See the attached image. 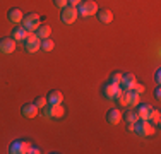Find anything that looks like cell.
Instances as JSON below:
<instances>
[{
    "instance_id": "cell-1",
    "label": "cell",
    "mask_w": 161,
    "mask_h": 154,
    "mask_svg": "<svg viewBox=\"0 0 161 154\" xmlns=\"http://www.w3.org/2000/svg\"><path fill=\"white\" fill-rule=\"evenodd\" d=\"M21 24H22V28L28 31V33H34V31L38 29V26L41 24V19H40V15H38L36 12H29V14H24Z\"/></svg>"
},
{
    "instance_id": "cell-2",
    "label": "cell",
    "mask_w": 161,
    "mask_h": 154,
    "mask_svg": "<svg viewBox=\"0 0 161 154\" xmlns=\"http://www.w3.org/2000/svg\"><path fill=\"white\" fill-rule=\"evenodd\" d=\"M99 7L96 5L94 0H82L77 5V14L80 17H91V15H96Z\"/></svg>"
},
{
    "instance_id": "cell-3",
    "label": "cell",
    "mask_w": 161,
    "mask_h": 154,
    "mask_svg": "<svg viewBox=\"0 0 161 154\" xmlns=\"http://www.w3.org/2000/svg\"><path fill=\"white\" fill-rule=\"evenodd\" d=\"M77 15H79V14H77V7L67 3V5L62 9V12H60V19H62L64 24H72V22H75Z\"/></svg>"
},
{
    "instance_id": "cell-4",
    "label": "cell",
    "mask_w": 161,
    "mask_h": 154,
    "mask_svg": "<svg viewBox=\"0 0 161 154\" xmlns=\"http://www.w3.org/2000/svg\"><path fill=\"white\" fill-rule=\"evenodd\" d=\"M124 92V89H122V86H115V84H112L108 80V82L105 84V86L101 87V94L105 96L106 99H117L118 96Z\"/></svg>"
},
{
    "instance_id": "cell-5",
    "label": "cell",
    "mask_w": 161,
    "mask_h": 154,
    "mask_svg": "<svg viewBox=\"0 0 161 154\" xmlns=\"http://www.w3.org/2000/svg\"><path fill=\"white\" fill-rule=\"evenodd\" d=\"M136 132L141 137H151L154 134V125L149 120H137L136 122Z\"/></svg>"
},
{
    "instance_id": "cell-6",
    "label": "cell",
    "mask_w": 161,
    "mask_h": 154,
    "mask_svg": "<svg viewBox=\"0 0 161 154\" xmlns=\"http://www.w3.org/2000/svg\"><path fill=\"white\" fill-rule=\"evenodd\" d=\"M40 43L41 40L36 36V33H28V36L24 40V50L28 53H36L40 52Z\"/></svg>"
},
{
    "instance_id": "cell-7",
    "label": "cell",
    "mask_w": 161,
    "mask_h": 154,
    "mask_svg": "<svg viewBox=\"0 0 161 154\" xmlns=\"http://www.w3.org/2000/svg\"><path fill=\"white\" fill-rule=\"evenodd\" d=\"M16 43H17V41L14 40L12 36L0 38V53H3V55H10V53H14V50H16Z\"/></svg>"
},
{
    "instance_id": "cell-8",
    "label": "cell",
    "mask_w": 161,
    "mask_h": 154,
    "mask_svg": "<svg viewBox=\"0 0 161 154\" xmlns=\"http://www.w3.org/2000/svg\"><path fill=\"white\" fill-rule=\"evenodd\" d=\"M43 113L48 118H62L65 115V110L62 105H48L43 108Z\"/></svg>"
},
{
    "instance_id": "cell-9",
    "label": "cell",
    "mask_w": 161,
    "mask_h": 154,
    "mask_svg": "<svg viewBox=\"0 0 161 154\" xmlns=\"http://www.w3.org/2000/svg\"><path fill=\"white\" fill-rule=\"evenodd\" d=\"M29 142H26V140H14V142H10V146H9V152L10 154H28L29 151Z\"/></svg>"
},
{
    "instance_id": "cell-10",
    "label": "cell",
    "mask_w": 161,
    "mask_h": 154,
    "mask_svg": "<svg viewBox=\"0 0 161 154\" xmlns=\"http://www.w3.org/2000/svg\"><path fill=\"white\" fill-rule=\"evenodd\" d=\"M105 118L110 125H118V123L122 122V111L118 110V108H110V110L106 111Z\"/></svg>"
},
{
    "instance_id": "cell-11",
    "label": "cell",
    "mask_w": 161,
    "mask_h": 154,
    "mask_svg": "<svg viewBox=\"0 0 161 154\" xmlns=\"http://www.w3.org/2000/svg\"><path fill=\"white\" fill-rule=\"evenodd\" d=\"M21 113L24 118H34L40 113V108L34 105V103H26V105L21 106Z\"/></svg>"
},
{
    "instance_id": "cell-12",
    "label": "cell",
    "mask_w": 161,
    "mask_h": 154,
    "mask_svg": "<svg viewBox=\"0 0 161 154\" xmlns=\"http://www.w3.org/2000/svg\"><path fill=\"white\" fill-rule=\"evenodd\" d=\"M151 111H153V106L146 105V103H139V105L136 106V113H137V118H139V120H149Z\"/></svg>"
},
{
    "instance_id": "cell-13",
    "label": "cell",
    "mask_w": 161,
    "mask_h": 154,
    "mask_svg": "<svg viewBox=\"0 0 161 154\" xmlns=\"http://www.w3.org/2000/svg\"><path fill=\"white\" fill-rule=\"evenodd\" d=\"M47 101H48V105H62V101H64V94H62V91H58V89H52L47 94Z\"/></svg>"
},
{
    "instance_id": "cell-14",
    "label": "cell",
    "mask_w": 161,
    "mask_h": 154,
    "mask_svg": "<svg viewBox=\"0 0 161 154\" xmlns=\"http://www.w3.org/2000/svg\"><path fill=\"white\" fill-rule=\"evenodd\" d=\"M137 82V79H136V75L134 74H122V82H120V86H122V89L124 91H130L134 87V84Z\"/></svg>"
},
{
    "instance_id": "cell-15",
    "label": "cell",
    "mask_w": 161,
    "mask_h": 154,
    "mask_svg": "<svg viewBox=\"0 0 161 154\" xmlns=\"http://www.w3.org/2000/svg\"><path fill=\"white\" fill-rule=\"evenodd\" d=\"M22 17H24V14H22V10L17 9V7H12V9H9V12H7V19H9L12 24H19V22L22 21Z\"/></svg>"
},
{
    "instance_id": "cell-16",
    "label": "cell",
    "mask_w": 161,
    "mask_h": 154,
    "mask_svg": "<svg viewBox=\"0 0 161 154\" xmlns=\"http://www.w3.org/2000/svg\"><path fill=\"white\" fill-rule=\"evenodd\" d=\"M96 17L99 19V22H103V24H110V22L113 21V12L110 9H98Z\"/></svg>"
},
{
    "instance_id": "cell-17",
    "label": "cell",
    "mask_w": 161,
    "mask_h": 154,
    "mask_svg": "<svg viewBox=\"0 0 161 154\" xmlns=\"http://www.w3.org/2000/svg\"><path fill=\"white\" fill-rule=\"evenodd\" d=\"M34 33H36V36L40 38V40L50 38V34H52V26H50V24H40V26H38V29L34 31Z\"/></svg>"
},
{
    "instance_id": "cell-18",
    "label": "cell",
    "mask_w": 161,
    "mask_h": 154,
    "mask_svg": "<svg viewBox=\"0 0 161 154\" xmlns=\"http://www.w3.org/2000/svg\"><path fill=\"white\" fill-rule=\"evenodd\" d=\"M26 36H28V31H26L22 26H17V28H12V38L16 41H24Z\"/></svg>"
},
{
    "instance_id": "cell-19",
    "label": "cell",
    "mask_w": 161,
    "mask_h": 154,
    "mask_svg": "<svg viewBox=\"0 0 161 154\" xmlns=\"http://www.w3.org/2000/svg\"><path fill=\"white\" fill-rule=\"evenodd\" d=\"M122 118H124L127 123H136L139 118H137V113H136V110H127L124 115H122Z\"/></svg>"
},
{
    "instance_id": "cell-20",
    "label": "cell",
    "mask_w": 161,
    "mask_h": 154,
    "mask_svg": "<svg viewBox=\"0 0 161 154\" xmlns=\"http://www.w3.org/2000/svg\"><path fill=\"white\" fill-rule=\"evenodd\" d=\"M53 46H55V43H53L50 38H45V40H41V43H40V50L41 52H52L53 50Z\"/></svg>"
},
{
    "instance_id": "cell-21",
    "label": "cell",
    "mask_w": 161,
    "mask_h": 154,
    "mask_svg": "<svg viewBox=\"0 0 161 154\" xmlns=\"http://www.w3.org/2000/svg\"><path fill=\"white\" fill-rule=\"evenodd\" d=\"M139 99H141V94H137L134 89H130V98H129V106L130 108H136L139 105Z\"/></svg>"
},
{
    "instance_id": "cell-22",
    "label": "cell",
    "mask_w": 161,
    "mask_h": 154,
    "mask_svg": "<svg viewBox=\"0 0 161 154\" xmlns=\"http://www.w3.org/2000/svg\"><path fill=\"white\" fill-rule=\"evenodd\" d=\"M149 122H151L153 125H159V122H161V113H159V110L153 108L151 115H149Z\"/></svg>"
},
{
    "instance_id": "cell-23",
    "label": "cell",
    "mask_w": 161,
    "mask_h": 154,
    "mask_svg": "<svg viewBox=\"0 0 161 154\" xmlns=\"http://www.w3.org/2000/svg\"><path fill=\"white\" fill-rule=\"evenodd\" d=\"M129 98H130V91H124L120 96L117 98L118 105L120 106H129Z\"/></svg>"
},
{
    "instance_id": "cell-24",
    "label": "cell",
    "mask_w": 161,
    "mask_h": 154,
    "mask_svg": "<svg viewBox=\"0 0 161 154\" xmlns=\"http://www.w3.org/2000/svg\"><path fill=\"white\" fill-rule=\"evenodd\" d=\"M110 82L115 84V86H120V82H122V74L120 72H112V75H110Z\"/></svg>"
},
{
    "instance_id": "cell-25",
    "label": "cell",
    "mask_w": 161,
    "mask_h": 154,
    "mask_svg": "<svg viewBox=\"0 0 161 154\" xmlns=\"http://www.w3.org/2000/svg\"><path fill=\"white\" fill-rule=\"evenodd\" d=\"M33 103H34V105H36L38 108H40V110H43V108L48 105V101H47V96H38V98L34 99Z\"/></svg>"
},
{
    "instance_id": "cell-26",
    "label": "cell",
    "mask_w": 161,
    "mask_h": 154,
    "mask_svg": "<svg viewBox=\"0 0 161 154\" xmlns=\"http://www.w3.org/2000/svg\"><path fill=\"white\" fill-rule=\"evenodd\" d=\"M132 89L136 91L137 94H142V92L146 91V87H144V86H142V84H141V82H136V84H134V87H132Z\"/></svg>"
},
{
    "instance_id": "cell-27",
    "label": "cell",
    "mask_w": 161,
    "mask_h": 154,
    "mask_svg": "<svg viewBox=\"0 0 161 154\" xmlns=\"http://www.w3.org/2000/svg\"><path fill=\"white\" fill-rule=\"evenodd\" d=\"M52 2H53V5H55V7H58V9H64V7L69 3L67 0H52Z\"/></svg>"
},
{
    "instance_id": "cell-28",
    "label": "cell",
    "mask_w": 161,
    "mask_h": 154,
    "mask_svg": "<svg viewBox=\"0 0 161 154\" xmlns=\"http://www.w3.org/2000/svg\"><path fill=\"white\" fill-rule=\"evenodd\" d=\"M40 152H41V149H40V147H36V146H29L28 154H40Z\"/></svg>"
},
{
    "instance_id": "cell-29",
    "label": "cell",
    "mask_w": 161,
    "mask_h": 154,
    "mask_svg": "<svg viewBox=\"0 0 161 154\" xmlns=\"http://www.w3.org/2000/svg\"><path fill=\"white\" fill-rule=\"evenodd\" d=\"M127 132L129 134L136 132V123H127Z\"/></svg>"
},
{
    "instance_id": "cell-30",
    "label": "cell",
    "mask_w": 161,
    "mask_h": 154,
    "mask_svg": "<svg viewBox=\"0 0 161 154\" xmlns=\"http://www.w3.org/2000/svg\"><path fill=\"white\" fill-rule=\"evenodd\" d=\"M154 80L158 82V86H159V82H161V70H159V69L156 70V74H154Z\"/></svg>"
},
{
    "instance_id": "cell-31",
    "label": "cell",
    "mask_w": 161,
    "mask_h": 154,
    "mask_svg": "<svg viewBox=\"0 0 161 154\" xmlns=\"http://www.w3.org/2000/svg\"><path fill=\"white\" fill-rule=\"evenodd\" d=\"M154 98L156 99H161V89H159V86L154 89Z\"/></svg>"
},
{
    "instance_id": "cell-32",
    "label": "cell",
    "mask_w": 161,
    "mask_h": 154,
    "mask_svg": "<svg viewBox=\"0 0 161 154\" xmlns=\"http://www.w3.org/2000/svg\"><path fill=\"white\" fill-rule=\"evenodd\" d=\"M67 2H69V3H70V5H74V7H77V5H79V3H80V2H82V0H67Z\"/></svg>"
}]
</instances>
